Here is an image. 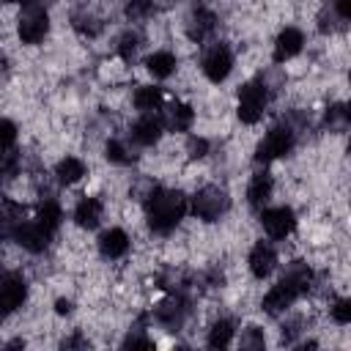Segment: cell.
<instances>
[{
  "label": "cell",
  "mask_w": 351,
  "mask_h": 351,
  "mask_svg": "<svg viewBox=\"0 0 351 351\" xmlns=\"http://www.w3.org/2000/svg\"><path fill=\"white\" fill-rule=\"evenodd\" d=\"M184 214H186V197L176 189H156L145 203L148 225L156 233H170Z\"/></svg>",
  "instance_id": "1"
},
{
  "label": "cell",
  "mask_w": 351,
  "mask_h": 351,
  "mask_svg": "<svg viewBox=\"0 0 351 351\" xmlns=\"http://www.w3.org/2000/svg\"><path fill=\"white\" fill-rule=\"evenodd\" d=\"M310 288V269L296 266L291 274H285L263 299V310L266 313H280L285 307H291L304 291Z\"/></svg>",
  "instance_id": "2"
},
{
  "label": "cell",
  "mask_w": 351,
  "mask_h": 351,
  "mask_svg": "<svg viewBox=\"0 0 351 351\" xmlns=\"http://www.w3.org/2000/svg\"><path fill=\"white\" fill-rule=\"evenodd\" d=\"M228 206H230V200H228L225 189H219V186H203V189L192 197V211H195L200 219H206V222L219 219V217L228 211Z\"/></svg>",
  "instance_id": "3"
},
{
  "label": "cell",
  "mask_w": 351,
  "mask_h": 351,
  "mask_svg": "<svg viewBox=\"0 0 351 351\" xmlns=\"http://www.w3.org/2000/svg\"><path fill=\"white\" fill-rule=\"evenodd\" d=\"M266 88L261 82H247L239 90V118L244 123H258L266 110Z\"/></svg>",
  "instance_id": "4"
},
{
  "label": "cell",
  "mask_w": 351,
  "mask_h": 351,
  "mask_svg": "<svg viewBox=\"0 0 351 351\" xmlns=\"http://www.w3.org/2000/svg\"><path fill=\"white\" fill-rule=\"evenodd\" d=\"M291 148H293V132H291L288 126H274V129L263 137V143L258 145L255 159H258V162H271V159H277V156H285Z\"/></svg>",
  "instance_id": "5"
},
{
  "label": "cell",
  "mask_w": 351,
  "mask_h": 351,
  "mask_svg": "<svg viewBox=\"0 0 351 351\" xmlns=\"http://www.w3.org/2000/svg\"><path fill=\"white\" fill-rule=\"evenodd\" d=\"M49 30V19H47V11L41 5H30L22 11L19 16V38L25 44H38Z\"/></svg>",
  "instance_id": "6"
},
{
  "label": "cell",
  "mask_w": 351,
  "mask_h": 351,
  "mask_svg": "<svg viewBox=\"0 0 351 351\" xmlns=\"http://www.w3.org/2000/svg\"><path fill=\"white\" fill-rule=\"evenodd\" d=\"M261 225H263V230H266L271 239H285V236L293 230L296 217H293V211H291L288 206H277V208H266V211L261 214Z\"/></svg>",
  "instance_id": "7"
},
{
  "label": "cell",
  "mask_w": 351,
  "mask_h": 351,
  "mask_svg": "<svg viewBox=\"0 0 351 351\" xmlns=\"http://www.w3.org/2000/svg\"><path fill=\"white\" fill-rule=\"evenodd\" d=\"M25 293H27V285L19 274H3L0 277V315L14 313L25 302Z\"/></svg>",
  "instance_id": "8"
},
{
  "label": "cell",
  "mask_w": 351,
  "mask_h": 351,
  "mask_svg": "<svg viewBox=\"0 0 351 351\" xmlns=\"http://www.w3.org/2000/svg\"><path fill=\"white\" fill-rule=\"evenodd\" d=\"M233 69V55L228 52V47H214L206 58H203V74L211 82H222Z\"/></svg>",
  "instance_id": "9"
},
{
  "label": "cell",
  "mask_w": 351,
  "mask_h": 351,
  "mask_svg": "<svg viewBox=\"0 0 351 351\" xmlns=\"http://www.w3.org/2000/svg\"><path fill=\"white\" fill-rule=\"evenodd\" d=\"M11 233H14V239H16L25 250H30V252H41V250L47 247V241H49V233H47L38 222H22V225H16Z\"/></svg>",
  "instance_id": "10"
},
{
  "label": "cell",
  "mask_w": 351,
  "mask_h": 351,
  "mask_svg": "<svg viewBox=\"0 0 351 351\" xmlns=\"http://www.w3.org/2000/svg\"><path fill=\"white\" fill-rule=\"evenodd\" d=\"M302 44H304L302 30H296V27H285V30L277 36V41H274V60H277V63L291 60L293 55L302 52Z\"/></svg>",
  "instance_id": "11"
},
{
  "label": "cell",
  "mask_w": 351,
  "mask_h": 351,
  "mask_svg": "<svg viewBox=\"0 0 351 351\" xmlns=\"http://www.w3.org/2000/svg\"><path fill=\"white\" fill-rule=\"evenodd\" d=\"M274 263H277L274 250H271L269 244L258 241V244L252 247V252H250V271H252L255 277H261V280H263V277H269V274H271Z\"/></svg>",
  "instance_id": "12"
},
{
  "label": "cell",
  "mask_w": 351,
  "mask_h": 351,
  "mask_svg": "<svg viewBox=\"0 0 351 351\" xmlns=\"http://www.w3.org/2000/svg\"><path fill=\"white\" fill-rule=\"evenodd\" d=\"M99 250H101L104 258H121V255H126V250H129V236H126L121 228H112V230L101 233Z\"/></svg>",
  "instance_id": "13"
},
{
  "label": "cell",
  "mask_w": 351,
  "mask_h": 351,
  "mask_svg": "<svg viewBox=\"0 0 351 351\" xmlns=\"http://www.w3.org/2000/svg\"><path fill=\"white\" fill-rule=\"evenodd\" d=\"M269 197H271V176H269V173H255L252 181H250V186H247V200H250V206L261 208Z\"/></svg>",
  "instance_id": "14"
},
{
  "label": "cell",
  "mask_w": 351,
  "mask_h": 351,
  "mask_svg": "<svg viewBox=\"0 0 351 351\" xmlns=\"http://www.w3.org/2000/svg\"><path fill=\"white\" fill-rule=\"evenodd\" d=\"M74 219L80 228H96L101 219V203L96 197H82L74 208Z\"/></svg>",
  "instance_id": "15"
},
{
  "label": "cell",
  "mask_w": 351,
  "mask_h": 351,
  "mask_svg": "<svg viewBox=\"0 0 351 351\" xmlns=\"http://www.w3.org/2000/svg\"><path fill=\"white\" fill-rule=\"evenodd\" d=\"M132 137H134L140 145H154V143L162 137V123H159L156 118L145 115V118H140V121L132 126Z\"/></svg>",
  "instance_id": "16"
},
{
  "label": "cell",
  "mask_w": 351,
  "mask_h": 351,
  "mask_svg": "<svg viewBox=\"0 0 351 351\" xmlns=\"http://www.w3.org/2000/svg\"><path fill=\"white\" fill-rule=\"evenodd\" d=\"M145 66H148V71H151L154 77L165 80V77H170V74L176 71V55H173V52H154V55L145 60Z\"/></svg>",
  "instance_id": "17"
},
{
  "label": "cell",
  "mask_w": 351,
  "mask_h": 351,
  "mask_svg": "<svg viewBox=\"0 0 351 351\" xmlns=\"http://www.w3.org/2000/svg\"><path fill=\"white\" fill-rule=\"evenodd\" d=\"M55 176H58L60 184H74V181H80L85 176V165L80 159H74V156H66V159L58 162Z\"/></svg>",
  "instance_id": "18"
},
{
  "label": "cell",
  "mask_w": 351,
  "mask_h": 351,
  "mask_svg": "<svg viewBox=\"0 0 351 351\" xmlns=\"http://www.w3.org/2000/svg\"><path fill=\"white\" fill-rule=\"evenodd\" d=\"M192 121H195V112H192L189 104L176 101V104L167 110V123H170V129H176V132H186V129L192 126Z\"/></svg>",
  "instance_id": "19"
},
{
  "label": "cell",
  "mask_w": 351,
  "mask_h": 351,
  "mask_svg": "<svg viewBox=\"0 0 351 351\" xmlns=\"http://www.w3.org/2000/svg\"><path fill=\"white\" fill-rule=\"evenodd\" d=\"M134 104H137V110L151 112V110H156V107L162 104V90H159V88H154V85L137 88V93H134Z\"/></svg>",
  "instance_id": "20"
},
{
  "label": "cell",
  "mask_w": 351,
  "mask_h": 351,
  "mask_svg": "<svg viewBox=\"0 0 351 351\" xmlns=\"http://www.w3.org/2000/svg\"><path fill=\"white\" fill-rule=\"evenodd\" d=\"M60 217H63V214H60V206H58V203H52V200H47V203L38 208L36 222H38V225H41L47 233H52V230L60 225Z\"/></svg>",
  "instance_id": "21"
},
{
  "label": "cell",
  "mask_w": 351,
  "mask_h": 351,
  "mask_svg": "<svg viewBox=\"0 0 351 351\" xmlns=\"http://www.w3.org/2000/svg\"><path fill=\"white\" fill-rule=\"evenodd\" d=\"M211 30H214V14H208V11H195L192 25H189V36L200 41V38H206Z\"/></svg>",
  "instance_id": "22"
},
{
  "label": "cell",
  "mask_w": 351,
  "mask_h": 351,
  "mask_svg": "<svg viewBox=\"0 0 351 351\" xmlns=\"http://www.w3.org/2000/svg\"><path fill=\"white\" fill-rule=\"evenodd\" d=\"M233 340V324L230 321H217L208 332V346L211 348H225Z\"/></svg>",
  "instance_id": "23"
},
{
  "label": "cell",
  "mask_w": 351,
  "mask_h": 351,
  "mask_svg": "<svg viewBox=\"0 0 351 351\" xmlns=\"http://www.w3.org/2000/svg\"><path fill=\"white\" fill-rule=\"evenodd\" d=\"M104 156H107L110 162H118V165H126V162H132V156L126 154V148H123L118 140H110V143H107V148H104Z\"/></svg>",
  "instance_id": "24"
},
{
  "label": "cell",
  "mask_w": 351,
  "mask_h": 351,
  "mask_svg": "<svg viewBox=\"0 0 351 351\" xmlns=\"http://www.w3.org/2000/svg\"><path fill=\"white\" fill-rule=\"evenodd\" d=\"M332 318L337 324H348L351 321V302L348 299H337L335 307H332Z\"/></svg>",
  "instance_id": "25"
},
{
  "label": "cell",
  "mask_w": 351,
  "mask_h": 351,
  "mask_svg": "<svg viewBox=\"0 0 351 351\" xmlns=\"http://www.w3.org/2000/svg\"><path fill=\"white\" fill-rule=\"evenodd\" d=\"M14 140H16V126H14L11 121L0 118V145H3V148H11Z\"/></svg>",
  "instance_id": "26"
},
{
  "label": "cell",
  "mask_w": 351,
  "mask_h": 351,
  "mask_svg": "<svg viewBox=\"0 0 351 351\" xmlns=\"http://www.w3.org/2000/svg\"><path fill=\"white\" fill-rule=\"evenodd\" d=\"M206 151H208V143H206L203 137H192V140H189V156H192V159L206 156Z\"/></svg>",
  "instance_id": "27"
},
{
  "label": "cell",
  "mask_w": 351,
  "mask_h": 351,
  "mask_svg": "<svg viewBox=\"0 0 351 351\" xmlns=\"http://www.w3.org/2000/svg\"><path fill=\"white\" fill-rule=\"evenodd\" d=\"M148 11V0H132L129 5H126V14L129 16H143Z\"/></svg>",
  "instance_id": "28"
},
{
  "label": "cell",
  "mask_w": 351,
  "mask_h": 351,
  "mask_svg": "<svg viewBox=\"0 0 351 351\" xmlns=\"http://www.w3.org/2000/svg\"><path fill=\"white\" fill-rule=\"evenodd\" d=\"M134 47H137V38H134V36H123V41H121V55L129 60L132 52H134Z\"/></svg>",
  "instance_id": "29"
},
{
  "label": "cell",
  "mask_w": 351,
  "mask_h": 351,
  "mask_svg": "<svg viewBox=\"0 0 351 351\" xmlns=\"http://www.w3.org/2000/svg\"><path fill=\"white\" fill-rule=\"evenodd\" d=\"M123 346H143V348H151V346H154V343H151V340H148V337H140V335H129V337H126V343H123Z\"/></svg>",
  "instance_id": "30"
},
{
  "label": "cell",
  "mask_w": 351,
  "mask_h": 351,
  "mask_svg": "<svg viewBox=\"0 0 351 351\" xmlns=\"http://www.w3.org/2000/svg\"><path fill=\"white\" fill-rule=\"evenodd\" d=\"M335 5H337V14H340V19H348V16H351V0H337Z\"/></svg>",
  "instance_id": "31"
},
{
  "label": "cell",
  "mask_w": 351,
  "mask_h": 351,
  "mask_svg": "<svg viewBox=\"0 0 351 351\" xmlns=\"http://www.w3.org/2000/svg\"><path fill=\"white\" fill-rule=\"evenodd\" d=\"M241 346H250V348H261L263 346V337H258L255 332H250V337L241 340Z\"/></svg>",
  "instance_id": "32"
},
{
  "label": "cell",
  "mask_w": 351,
  "mask_h": 351,
  "mask_svg": "<svg viewBox=\"0 0 351 351\" xmlns=\"http://www.w3.org/2000/svg\"><path fill=\"white\" fill-rule=\"evenodd\" d=\"M55 310H58L60 315H66V313H71V302H69V299H58V302H55Z\"/></svg>",
  "instance_id": "33"
},
{
  "label": "cell",
  "mask_w": 351,
  "mask_h": 351,
  "mask_svg": "<svg viewBox=\"0 0 351 351\" xmlns=\"http://www.w3.org/2000/svg\"><path fill=\"white\" fill-rule=\"evenodd\" d=\"M8 236V230H5V217H0V241Z\"/></svg>",
  "instance_id": "34"
},
{
  "label": "cell",
  "mask_w": 351,
  "mask_h": 351,
  "mask_svg": "<svg viewBox=\"0 0 351 351\" xmlns=\"http://www.w3.org/2000/svg\"><path fill=\"white\" fill-rule=\"evenodd\" d=\"M5 3H27V0H5Z\"/></svg>",
  "instance_id": "35"
},
{
  "label": "cell",
  "mask_w": 351,
  "mask_h": 351,
  "mask_svg": "<svg viewBox=\"0 0 351 351\" xmlns=\"http://www.w3.org/2000/svg\"><path fill=\"white\" fill-rule=\"evenodd\" d=\"M3 151H5V148H3V145H0V154H3Z\"/></svg>",
  "instance_id": "36"
}]
</instances>
